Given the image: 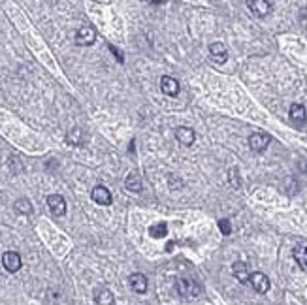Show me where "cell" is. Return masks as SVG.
I'll return each mask as SVG.
<instances>
[{"mask_svg": "<svg viewBox=\"0 0 307 305\" xmlns=\"http://www.w3.org/2000/svg\"><path fill=\"white\" fill-rule=\"evenodd\" d=\"M66 142H68L70 145H74V147H81V145H85L87 136L81 128L76 127V128H72L68 134H66Z\"/></svg>", "mask_w": 307, "mask_h": 305, "instance_id": "cell-17", "label": "cell"}, {"mask_svg": "<svg viewBox=\"0 0 307 305\" xmlns=\"http://www.w3.org/2000/svg\"><path fill=\"white\" fill-rule=\"evenodd\" d=\"M177 292H179L183 298H196V296H200L202 287L198 285L196 281L181 277V279H177Z\"/></svg>", "mask_w": 307, "mask_h": 305, "instance_id": "cell-1", "label": "cell"}, {"mask_svg": "<svg viewBox=\"0 0 307 305\" xmlns=\"http://www.w3.org/2000/svg\"><path fill=\"white\" fill-rule=\"evenodd\" d=\"M125 186H127V190L134 192V194L142 192V179H140V175H138V173H130V175L125 179Z\"/></svg>", "mask_w": 307, "mask_h": 305, "instance_id": "cell-18", "label": "cell"}, {"mask_svg": "<svg viewBox=\"0 0 307 305\" xmlns=\"http://www.w3.org/2000/svg\"><path fill=\"white\" fill-rule=\"evenodd\" d=\"M270 142H272L270 134H264V132H255V134L249 136V147L255 152L266 151V147L270 145Z\"/></svg>", "mask_w": 307, "mask_h": 305, "instance_id": "cell-3", "label": "cell"}, {"mask_svg": "<svg viewBox=\"0 0 307 305\" xmlns=\"http://www.w3.org/2000/svg\"><path fill=\"white\" fill-rule=\"evenodd\" d=\"M15 211L21 213V215H30L32 213V203H30V200L19 198L17 202H15Z\"/></svg>", "mask_w": 307, "mask_h": 305, "instance_id": "cell-20", "label": "cell"}, {"mask_svg": "<svg viewBox=\"0 0 307 305\" xmlns=\"http://www.w3.org/2000/svg\"><path fill=\"white\" fill-rule=\"evenodd\" d=\"M247 6H249V9L253 11V15H256V17H266L273 8V4L272 2H268V0H249Z\"/></svg>", "mask_w": 307, "mask_h": 305, "instance_id": "cell-8", "label": "cell"}, {"mask_svg": "<svg viewBox=\"0 0 307 305\" xmlns=\"http://www.w3.org/2000/svg\"><path fill=\"white\" fill-rule=\"evenodd\" d=\"M175 138H177V142L181 145H185V147H190V145L194 144V140H196V134H194V130L188 127H179L175 130Z\"/></svg>", "mask_w": 307, "mask_h": 305, "instance_id": "cell-13", "label": "cell"}, {"mask_svg": "<svg viewBox=\"0 0 307 305\" xmlns=\"http://www.w3.org/2000/svg\"><path fill=\"white\" fill-rule=\"evenodd\" d=\"M2 266H4V270L9 271V273H15V271L21 270V256L17 253H13V251H8V253L2 254Z\"/></svg>", "mask_w": 307, "mask_h": 305, "instance_id": "cell-4", "label": "cell"}, {"mask_svg": "<svg viewBox=\"0 0 307 305\" xmlns=\"http://www.w3.org/2000/svg\"><path fill=\"white\" fill-rule=\"evenodd\" d=\"M110 49L113 51V53H115V55H117V59H119L121 62H123V55H121V53H119V49H115V47H113V45H110Z\"/></svg>", "mask_w": 307, "mask_h": 305, "instance_id": "cell-23", "label": "cell"}, {"mask_svg": "<svg viewBox=\"0 0 307 305\" xmlns=\"http://www.w3.org/2000/svg\"><path fill=\"white\" fill-rule=\"evenodd\" d=\"M94 302H96V305H113V302H115V296H113V292H111L110 288L106 287H98L94 288Z\"/></svg>", "mask_w": 307, "mask_h": 305, "instance_id": "cell-10", "label": "cell"}, {"mask_svg": "<svg viewBox=\"0 0 307 305\" xmlns=\"http://www.w3.org/2000/svg\"><path fill=\"white\" fill-rule=\"evenodd\" d=\"M232 273L234 277L239 281V283H249L251 279V271H249V266L245 262H236L232 266Z\"/></svg>", "mask_w": 307, "mask_h": 305, "instance_id": "cell-16", "label": "cell"}, {"mask_svg": "<svg viewBox=\"0 0 307 305\" xmlns=\"http://www.w3.org/2000/svg\"><path fill=\"white\" fill-rule=\"evenodd\" d=\"M91 198H93V202L98 203V205H111V192L104 185L94 186L93 192H91Z\"/></svg>", "mask_w": 307, "mask_h": 305, "instance_id": "cell-9", "label": "cell"}, {"mask_svg": "<svg viewBox=\"0 0 307 305\" xmlns=\"http://www.w3.org/2000/svg\"><path fill=\"white\" fill-rule=\"evenodd\" d=\"M149 236L154 237V239H160V237L168 236V224L166 222H156L149 228Z\"/></svg>", "mask_w": 307, "mask_h": 305, "instance_id": "cell-19", "label": "cell"}, {"mask_svg": "<svg viewBox=\"0 0 307 305\" xmlns=\"http://www.w3.org/2000/svg\"><path fill=\"white\" fill-rule=\"evenodd\" d=\"M128 283H130V288L136 294H145L147 292V277H145L144 273H132L128 277Z\"/></svg>", "mask_w": 307, "mask_h": 305, "instance_id": "cell-12", "label": "cell"}, {"mask_svg": "<svg viewBox=\"0 0 307 305\" xmlns=\"http://www.w3.org/2000/svg\"><path fill=\"white\" fill-rule=\"evenodd\" d=\"M160 91L168 96H177L179 94V81L170 76L160 77Z\"/></svg>", "mask_w": 307, "mask_h": 305, "instance_id": "cell-11", "label": "cell"}, {"mask_svg": "<svg viewBox=\"0 0 307 305\" xmlns=\"http://www.w3.org/2000/svg\"><path fill=\"white\" fill-rule=\"evenodd\" d=\"M292 254H294V260H296V262L302 266V270L307 271V239L300 241L298 245L294 247Z\"/></svg>", "mask_w": 307, "mask_h": 305, "instance_id": "cell-14", "label": "cell"}, {"mask_svg": "<svg viewBox=\"0 0 307 305\" xmlns=\"http://www.w3.org/2000/svg\"><path fill=\"white\" fill-rule=\"evenodd\" d=\"M230 181L232 185H239V179H238V169H230Z\"/></svg>", "mask_w": 307, "mask_h": 305, "instance_id": "cell-22", "label": "cell"}, {"mask_svg": "<svg viewBox=\"0 0 307 305\" xmlns=\"http://www.w3.org/2000/svg\"><path fill=\"white\" fill-rule=\"evenodd\" d=\"M209 59L213 60L215 64H224L228 60V51L226 45L221 42H215L209 45Z\"/></svg>", "mask_w": 307, "mask_h": 305, "instance_id": "cell-5", "label": "cell"}, {"mask_svg": "<svg viewBox=\"0 0 307 305\" xmlns=\"http://www.w3.org/2000/svg\"><path fill=\"white\" fill-rule=\"evenodd\" d=\"M96 36H98L96 28L91 25H85L76 32V43L77 45H93L96 42Z\"/></svg>", "mask_w": 307, "mask_h": 305, "instance_id": "cell-2", "label": "cell"}, {"mask_svg": "<svg viewBox=\"0 0 307 305\" xmlns=\"http://www.w3.org/2000/svg\"><path fill=\"white\" fill-rule=\"evenodd\" d=\"M47 207L55 217H62L66 213V200L60 194H51L47 196Z\"/></svg>", "mask_w": 307, "mask_h": 305, "instance_id": "cell-7", "label": "cell"}, {"mask_svg": "<svg viewBox=\"0 0 307 305\" xmlns=\"http://www.w3.org/2000/svg\"><path fill=\"white\" fill-rule=\"evenodd\" d=\"M306 108L302 104H292L290 106V121L296 125V127H302L306 125Z\"/></svg>", "mask_w": 307, "mask_h": 305, "instance_id": "cell-15", "label": "cell"}, {"mask_svg": "<svg viewBox=\"0 0 307 305\" xmlns=\"http://www.w3.org/2000/svg\"><path fill=\"white\" fill-rule=\"evenodd\" d=\"M219 230L222 232V236H230L232 234V224L228 219H221L219 220Z\"/></svg>", "mask_w": 307, "mask_h": 305, "instance_id": "cell-21", "label": "cell"}, {"mask_svg": "<svg viewBox=\"0 0 307 305\" xmlns=\"http://www.w3.org/2000/svg\"><path fill=\"white\" fill-rule=\"evenodd\" d=\"M251 287L255 288L258 294H266L268 290H270V279H268V275H264L262 271H256V273H251Z\"/></svg>", "mask_w": 307, "mask_h": 305, "instance_id": "cell-6", "label": "cell"}]
</instances>
